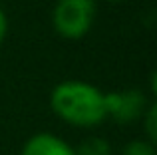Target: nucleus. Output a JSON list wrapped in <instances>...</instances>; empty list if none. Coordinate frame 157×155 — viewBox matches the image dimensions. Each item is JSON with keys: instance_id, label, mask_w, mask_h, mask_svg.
Instances as JSON below:
<instances>
[{"instance_id": "nucleus-6", "label": "nucleus", "mask_w": 157, "mask_h": 155, "mask_svg": "<svg viewBox=\"0 0 157 155\" xmlns=\"http://www.w3.org/2000/svg\"><path fill=\"white\" fill-rule=\"evenodd\" d=\"M141 123H143V131H145V139L155 143L157 141V105L153 101L147 105L145 113L141 117Z\"/></svg>"}, {"instance_id": "nucleus-4", "label": "nucleus", "mask_w": 157, "mask_h": 155, "mask_svg": "<svg viewBox=\"0 0 157 155\" xmlns=\"http://www.w3.org/2000/svg\"><path fill=\"white\" fill-rule=\"evenodd\" d=\"M20 155H76V149L56 133L40 131L24 141Z\"/></svg>"}, {"instance_id": "nucleus-2", "label": "nucleus", "mask_w": 157, "mask_h": 155, "mask_svg": "<svg viewBox=\"0 0 157 155\" xmlns=\"http://www.w3.org/2000/svg\"><path fill=\"white\" fill-rule=\"evenodd\" d=\"M96 0H56L52 10V26L66 40H80L90 34L96 22Z\"/></svg>"}, {"instance_id": "nucleus-8", "label": "nucleus", "mask_w": 157, "mask_h": 155, "mask_svg": "<svg viewBox=\"0 0 157 155\" xmlns=\"http://www.w3.org/2000/svg\"><path fill=\"white\" fill-rule=\"evenodd\" d=\"M6 34H8V16H6V12L0 8V44L4 42Z\"/></svg>"}, {"instance_id": "nucleus-3", "label": "nucleus", "mask_w": 157, "mask_h": 155, "mask_svg": "<svg viewBox=\"0 0 157 155\" xmlns=\"http://www.w3.org/2000/svg\"><path fill=\"white\" fill-rule=\"evenodd\" d=\"M149 104L151 101L147 100V96L137 88L105 93V113L111 121L119 125L139 121Z\"/></svg>"}, {"instance_id": "nucleus-5", "label": "nucleus", "mask_w": 157, "mask_h": 155, "mask_svg": "<svg viewBox=\"0 0 157 155\" xmlns=\"http://www.w3.org/2000/svg\"><path fill=\"white\" fill-rule=\"evenodd\" d=\"M76 149V155H111V145L104 137H88Z\"/></svg>"}, {"instance_id": "nucleus-9", "label": "nucleus", "mask_w": 157, "mask_h": 155, "mask_svg": "<svg viewBox=\"0 0 157 155\" xmlns=\"http://www.w3.org/2000/svg\"><path fill=\"white\" fill-rule=\"evenodd\" d=\"M107 2H115L117 4V2H125V0H107Z\"/></svg>"}, {"instance_id": "nucleus-1", "label": "nucleus", "mask_w": 157, "mask_h": 155, "mask_svg": "<svg viewBox=\"0 0 157 155\" xmlns=\"http://www.w3.org/2000/svg\"><path fill=\"white\" fill-rule=\"evenodd\" d=\"M50 108L64 123L92 129L107 119L105 92L84 80H64L50 92Z\"/></svg>"}, {"instance_id": "nucleus-7", "label": "nucleus", "mask_w": 157, "mask_h": 155, "mask_svg": "<svg viewBox=\"0 0 157 155\" xmlns=\"http://www.w3.org/2000/svg\"><path fill=\"white\" fill-rule=\"evenodd\" d=\"M123 155H155V143L147 139H133L123 147Z\"/></svg>"}]
</instances>
